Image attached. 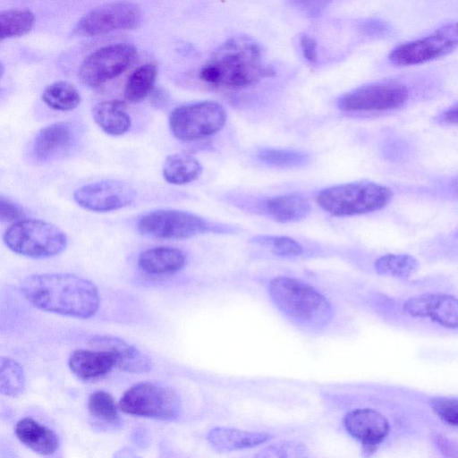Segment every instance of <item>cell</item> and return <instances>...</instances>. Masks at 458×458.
Here are the masks:
<instances>
[{"mask_svg": "<svg viewBox=\"0 0 458 458\" xmlns=\"http://www.w3.org/2000/svg\"><path fill=\"white\" fill-rule=\"evenodd\" d=\"M392 191L370 181H358L321 190L316 201L335 216L362 215L381 209L392 198Z\"/></svg>", "mask_w": 458, "mask_h": 458, "instance_id": "52a82bcc", "label": "cell"}, {"mask_svg": "<svg viewBox=\"0 0 458 458\" xmlns=\"http://www.w3.org/2000/svg\"><path fill=\"white\" fill-rule=\"evenodd\" d=\"M418 392L439 428L458 433V394Z\"/></svg>", "mask_w": 458, "mask_h": 458, "instance_id": "603a6c76", "label": "cell"}, {"mask_svg": "<svg viewBox=\"0 0 458 458\" xmlns=\"http://www.w3.org/2000/svg\"><path fill=\"white\" fill-rule=\"evenodd\" d=\"M300 44L304 57L311 64H316L318 61L317 44L313 38L309 35L303 34L301 36Z\"/></svg>", "mask_w": 458, "mask_h": 458, "instance_id": "74e56055", "label": "cell"}, {"mask_svg": "<svg viewBox=\"0 0 458 458\" xmlns=\"http://www.w3.org/2000/svg\"><path fill=\"white\" fill-rule=\"evenodd\" d=\"M252 242L282 259H294L304 253L303 246L287 236H257L252 239Z\"/></svg>", "mask_w": 458, "mask_h": 458, "instance_id": "1f68e13d", "label": "cell"}, {"mask_svg": "<svg viewBox=\"0 0 458 458\" xmlns=\"http://www.w3.org/2000/svg\"><path fill=\"white\" fill-rule=\"evenodd\" d=\"M78 131L72 122L61 121L41 128L36 134L31 153L39 163L57 159L75 146Z\"/></svg>", "mask_w": 458, "mask_h": 458, "instance_id": "e0dca14e", "label": "cell"}, {"mask_svg": "<svg viewBox=\"0 0 458 458\" xmlns=\"http://www.w3.org/2000/svg\"><path fill=\"white\" fill-rule=\"evenodd\" d=\"M259 293L293 329L310 339H348L356 313L315 274L277 272L254 279Z\"/></svg>", "mask_w": 458, "mask_h": 458, "instance_id": "3957f363", "label": "cell"}, {"mask_svg": "<svg viewBox=\"0 0 458 458\" xmlns=\"http://www.w3.org/2000/svg\"><path fill=\"white\" fill-rule=\"evenodd\" d=\"M273 75L262 57L259 46L246 37L225 42L202 66L199 79L221 89H242Z\"/></svg>", "mask_w": 458, "mask_h": 458, "instance_id": "5b68a950", "label": "cell"}, {"mask_svg": "<svg viewBox=\"0 0 458 458\" xmlns=\"http://www.w3.org/2000/svg\"><path fill=\"white\" fill-rule=\"evenodd\" d=\"M0 216L4 222H18L24 219L25 212L21 206L11 199L0 197Z\"/></svg>", "mask_w": 458, "mask_h": 458, "instance_id": "8d00e7d4", "label": "cell"}, {"mask_svg": "<svg viewBox=\"0 0 458 458\" xmlns=\"http://www.w3.org/2000/svg\"><path fill=\"white\" fill-rule=\"evenodd\" d=\"M92 117L104 132L112 136L124 134L131 124L124 103L117 99L96 104L92 108Z\"/></svg>", "mask_w": 458, "mask_h": 458, "instance_id": "d4e9b609", "label": "cell"}, {"mask_svg": "<svg viewBox=\"0 0 458 458\" xmlns=\"http://www.w3.org/2000/svg\"><path fill=\"white\" fill-rule=\"evenodd\" d=\"M137 55L134 46L127 43L111 44L91 53L81 64L80 78L97 88L119 76L128 69Z\"/></svg>", "mask_w": 458, "mask_h": 458, "instance_id": "5bb4252c", "label": "cell"}, {"mask_svg": "<svg viewBox=\"0 0 458 458\" xmlns=\"http://www.w3.org/2000/svg\"><path fill=\"white\" fill-rule=\"evenodd\" d=\"M437 122L445 125H458V102L440 113Z\"/></svg>", "mask_w": 458, "mask_h": 458, "instance_id": "f35d334b", "label": "cell"}, {"mask_svg": "<svg viewBox=\"0 0 458 458\" xmlns=\"http://www.w3.org/2000/svg\"><path fill=\"white\" fill-rule=\"evenodd\" d=\"M206 219L188 211L161 208L141 215L136 223L140 234L163 240H181L215 231Z\"/></svg>", "mask_w": 458, "mask_h": 458, "instance_id": "8fae6325", "label": "cell"}, {"mask_svg": "<svg viewBox=\"0 0 458 458\" xmlns=\"http://www.w3.org/2000/svg\"><path fill=\"white\" fill-rule=\"evenodd\" d=\"M15 435L25 446L41 455L53 454L59 445L56 434L31 418H23L16 423Z\"/></svg>", "mask_w": 458, "mask_h": 458, "instance_id": "7402d4cb", "label": "cell"}, {"mask_svg": "<svg viewBox=\"0 0 458 458\" xmlns=\"http://www.w3.org/2000/svg\"><path fill=\"white\" fill-rule=\"evenodd\" d=\"M35 17L28 9L8 10L0 14L1 39L27 34L33 27Z\"/></svg>", "mask_w": 458, "mask_h": 458, "instance_id": "f546056e", "label": "cell"}, {"mask_svg": "<svg viewBox=\"0 0 458 458\" xmlns=\"http://www.w3.org/2000/svg\"><path fill=\"white\" fill-rule=\"evenodd\" d=\"M428 444L436 455L441 457H458V433L444 430L430 434Z\"/></svg>", "mask_w": 458, "mask_h": 458, "instance_id": "e575fe53", "label": "cell"}, {"mask_svg": "<svg viewBox=\"0 0 458 458\" xmlns=\"http://www.w3.org/2000/svg\"><path fill=\"white\" fill-rule=\"evenodd\" d=\"M226 119V110L221 104L207 100L175 107L169 114L168 123L177 140L190 142L220 131Z\"/></svg>", "mask_w": 458, "mask_h": 458, "instance_id": "9c48e42d", "label": "cell"}, {"mask_svg": "<svg viewBox=\"0 0 458 458\" xmlns=\"http://www.w3.org/2000/svg\"><path fill=\"white\" fill-rule=\"evenodd\" d=\"M314 392L323 421L363 457L428 443L432 432L442 430L416 388L353 380L318 383Z\"/></svg>", "mask_w": 458, "mask_h": 458, "instance_id": "6da1fadb", "label": "cell"}, {"mask_svg": "<svg viewBox=\"0 0 458 458\" xmlns=\"http://www.w3.org/2000/svg\"><path fill=\"white\" fill-rule=\"evenodd\" d=\"M157 72V67L152 64H145L134 70L125 84V98L133 103L144 99L155 84Z\"/></svg>", "mask_w": 458, "mask_h": 458, "instance_id": "f1b7e54d", "label": "cell"}, {"mask_svg": "<svg viewBox=\"0 0 458 458\" xmlns=\"http://www.w3.org/2000/svg\"><path fill=\"white\" fill-rule=\"evenodd\" d=\"M311 431H316L315 424L306 421L228 422L222 420V423L207 430L205 441L210 449L218 454H247L277 439Z\"/></svg>", "mask_w": 458, "mask_h": 458, "instance_id": "8992f818", "label": "cell"}, {"mask_svg": "<svg viewBox=\"0 0 458 458\" xmlns=\"http://www.w3.org/2000/svg\"><path fill=\"white\" fill-rule=\"evenodd\" d=\"M357 315L386 327L433 336H458V283L436 275L383 284L350 277H323Z\"/></svg>", "mask_w": 458, "mask_h": 458, "instance_id": "7a4b0ae2", "label": "cell"}, {"mask_svg": "<svg viewBox=\"0 0 458 458\" xmlns=\"http://www.w3.org/2000/svg\"><path fill=\"white\" fill-rule=\"evenodd\" d=\"M12 251L31 259L58 255L68 244L66 233L57 225L39 219H22L13 223L3 236Z\"/></svg>", "mask_w": 458, "mask_h": 458, "instance_id": "ba28073f", "label": "cell"}, {"mask_svg": "<svg viewBox=\"0 0 458 458\" xmlns=\"http://www.w3.org/2000/svg\"><path fill=\"white\" fill-rule=\"evenodd\" d=\"M89 413L96 419L108 423L119 421V414L113 396L103 390L93 392L88 400Z\"/></svg>", "mask_w": 458, "mask_h": 458, "instance_id": "836d02e7", "label": "cell"}, {"mask_svg": "<svg viewBox=\"0 0 458 458\" xmlns=\"http://www.w3.org/2000/svg\"><path fill=\"white\" fill-rule=\"evenodd\" d=\"M409 98V89L397 81H379L359 87L337 101L346 112H386L399 109Z\"/></svg>", "mask_w": 458, "mask_h": 458, "instance_id": "7c38bea8", "label": "cell"}, {"mask_svg": "<svg viewBox=\"0 0 458 458\" xmlns=\"http://www.w3.org/2000/svg\"><path fill=\"white\" fill-rule=\"evenodd\" d=\"M308 199L298 194L275 196L264 203L265 212L279 223L297 222L310 212Z\"/></svg>", "mask_w": 458, "mask_h": 458, "instance_id": "484cf974", "label": "cell"}, {"mask_svg": "<svg viewBox=\"0 0 458 458\" xmlns=\"http://www.w3.org/2000/svg\"><path fill=\"white\" fill-rule=\"evenodd\" d=\"M139 7L130 2H116L92 9L78 22L75 31L85 37L104 35L135 28L140 22Z\"/></svg>", "mask_w": 458, "mask_h": 458, "instance_id": "9a60e30c", "label": "cell"}, {"mask_svg": "<svg viewBox=\"0 0 458 458\" xmlns=\"http://www.w3.org/2000/svg\"><path fill=\"white\" fill-rule=\"evenodd\" d=\"M185 253L174 247H155L143 250L138 257V266L146 274L172 275L186 266Z\"/></svg>", "mask_w": 458, "mask_h": 458, "instance_id": "44dd1931", "label": "cell"}, {"mask_svg": "<svg viewBox=\"0 0 458 458\" xmlns=\"http://www.w3.org/2000/svg\"><path fill=\"white\" fill-rule=\"evenodd\" d=\"M202 166L193 156L174 153L166 157L163 166L165 180L175 185L190 183L199 177Z\"/></svg>", "mask_w": 458, "mask_h": 458, "instance_id": "4316f807", "label": "cell"}, {"mask_svg": "<svg viewBox=\"0 0 458 458\" xmlns=\"http://www.w3.org/2000/svg\"><path fill=\"white\" fill-rule=\"evenodd\" d=\"M43 102L57 111H71L81 103V95L77 89L67 81H55L48 85L42 94Z\"/></svg>", "mask_w": 458, "mask_h": 458, "instance_id": "83f0119b", "label": "cell"}, {"mask_svg": "<svg viewBox=\"0 0 458 458\" xmlns=\"http://www.w3.org/2000/svg\"><path fill=\"white\" fill-rule=\"evenodd\" d=\"M124 413L157 420H175L182 411L178 394L155 383H138L128 388L119 401Z\"/></svg>", "mask_w": 458, "mask_h": 458, "instance_id": "30bf717a", "label": "cell"}, {"mask_svg": "<svg viewBox=\"0 0 458 458\" xmlns=\"http://www.w3.org/2000/svg\"><path fill=\"white\" fill-rule=\"evenodd\" d=\"M136 198L134 189L120 180L107 179L85 184L73 192V199L84 209L110 212L130 206Z\"/></svg>", "mask_w": 458, "mask_h": 458, "instance_id": "2e32d148", "label": "cell"}, {"mask_svg": "<svg viewBox=\"0 0 458 458\" xmlns=\"http://www.w3.org/2000/svg\"><path fill=\"white\" fill-rule=\"evenodd\" d=\"M20 288L32 306L51 313L89 318L99 307L96 285L72 274L31 275L22 280Z\"/></svg>", "mask_w": 458, "mask_h": 458, "instance_id": "277c9868", "label": "cell"}, {"mask_svg": "<svg viewBox=\"0 0 458 458\" xmlns=\"http://www.w3.org/2000/svg\"><path fill=\"white\" fill-rule=\"evenodd\" d=\"M291 6L310 18L320 16L332 0H287Z\"/></svg>", "mask_w": 458, "mask_h": 458, "instance_id": "d590c367", "label": "cell"}, {"mask_svg": "<svg viewBox=\"0 0 458 458\" xmlns=\"http://www.w3.org/2000/svg\"><path fill=\"white\" fill-rule=\"evenodd\" d=\"M0 390L4 395L16 397L25 388V377L21 366L11 358H1Z\"/></svg>", "mask_w": 458, "mask_h": 458, "instance_id": "4dcf8cb0", "label": "cell"}, {"mask_svg": "<svg viewBox=\"0 0 458 458\" xmlns=\"http://www.w3.org/2000/svg\"><path fill=\"white\" fill-rule=\"evenodd\" d=\"M420 269L419 260L411 254L386 253L371 264L372 272L387 280H405L413 277Z\"/></svg>", "mask_w": 458, "mask_h": 458, "instance_id": "cb8c5ba5", "label": "cell"}, {"mask_svg": "<svg viewBox=\"0 0 458 458\" xmlns=\"http://www.w3.org/2000/svg\"><path fill=\"white\" fill-rule=\"evenodd\" d=\"M71 371L83 381L103 378L114 368L111 356L100 350L77 349L68 360Z\"/></svg>", "mask_w": 458, "mask_h": 458, "instance_id": "ffe728a7", "label": "cell"}, {"mask_svg": "<svg viewBox=\"0 0 458 458\" xmlns=\"http://www.w3.org/2000/svg\"><path fill=\"white\" fill-rule=\"evenodd\" d=\"M88 344L93 349L108 353L114 368L129 373H146L152 368L151 360L125 340L111 335H92Z\"/></svg>", "mask_w": 458, "mask_h": 458, "instance_id": "ac0fdd59", "label": "cell"}, {"mask_svg": "<svg viewBox=\"0 0 458 458\" xmlns=\"http://www.w3.org/2000/svg\"><path fill=\"white\" fill-rule=\"evenodd\" d=\"M258 156L262 163L279 168L303 166L310 161L307 154L292 149L265 148Z\"/></svg>", "mask_w": 458, "mask_h": 458, "instance_id": "d6a6232c", "label": "cell"}, {"mask_svg": "<svg viewBox=\"0 0 458 458\" xmlns=\"http://www.w3.org/2000/svg\"><path fill=\"white\" fill-rule=\"evenodd\" d=\"M316 431L293 435L277 439L259 449L244 454L250 458H311L317 457Z\"/></svg>", "mask_w": 458, "mask_h": 458, "instance_id": "d6986e66", "label": "cell"}, {"mask_svg": "<svg viewBox=\"0 0 458 458\" xmlns=\"http://www.w3.org/2000/svg\"><path fill=\"white\" fill-rule=\"evenodd\" d=\"M458 47V22H450L424 38L405 42L389 55L392 64L409 66L445 56Z\"/></svg>", "mask_w": 458, "mask_h": 458, "instance_id": "4fadbf2b", "label": "cell"}]
</instances>
